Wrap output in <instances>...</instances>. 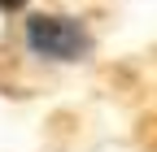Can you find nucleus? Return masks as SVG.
<instances>
[{
	"label": "nucleus",
	"instance_id": "f03ea898",
	"mask_svg": "<svg viewBox=\"0 0 157 152\" xmlns=\"http://www.w3.org/2000/svg\"><path fill=\"white\" fill-rule=\"evenodd\" d=\"M26 5V0H0V9H5V13H13V9H22Z\"/></svg>",
	"mask_w": 157,
	"mask_h": 152
},
{
	"label": "nucleus",
	"instance_id": "f257e3e1",
	"mask_svg": "<svg viewBox=\"0 0 157 152\" xmlns=\"http://www.w3.org/2000/svg\"><path fill=\"white\" fill-rule=\"evenodd\" d=\"M26 48L35 56H48V61H78V56L92 52V35L83 31V22H74V17L35 13L26 22Z\"/></svg>",
	"mask_w": 157,
	"mask_h": 152
}]
</instances>
